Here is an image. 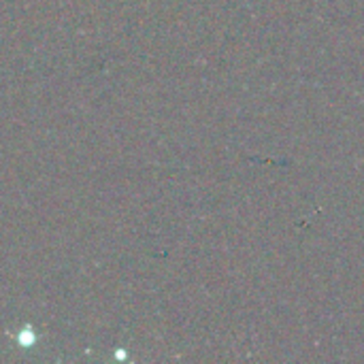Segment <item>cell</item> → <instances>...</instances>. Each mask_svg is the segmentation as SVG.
I'll return each instance as SVG.
<instances>
[{
    "label": "cell",
    "instance_id": "cell-1",
    "mask_svg": "<svg viewBox=\"0 0 364 364\" xmlns=\"http://www.w3.org/2000/svg\"><path fill=\"white\" fill-rule=\"evenodd\" d=\"M17 341H19V346H21V348H32V346H34V341H36V337H34L32 328H30V326H26V328L17 335Z\"/></svg>",
    "mask_w": 364,
    "mask_h": 364
}]
</instances>
